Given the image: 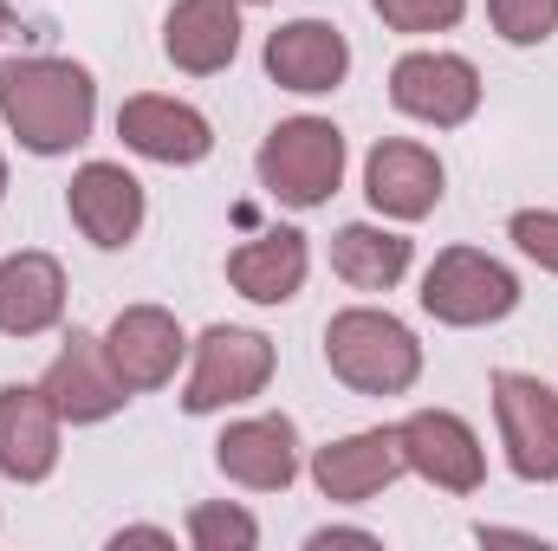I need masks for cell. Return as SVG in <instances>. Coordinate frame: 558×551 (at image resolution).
Returning a JSON list of instances; mask_svg holds the SVG:
<instances>
[{"instance_id":"cell-17","label":"cell","mask_w":558,"mask_h":551,"mask_svg":"<svg viewBox=\"0 0 558 551\" xmlns=\"http://www.w3.org/2000/svg\"><path fill=\"white\" fill-rule=\"evenodd\" d=\"M267 72H274L279 91H299V98H318V91H338L344 72H351V46L331 20H286L274 39H267Z\"/></svg>"},{"instance_id":"cell-5","label":"cell","mask_w":558,"mask_h":551,"mask_svg":"<svg viewBox=\"0 0 558 551\" xmlns=\"http://www.w3.org/2000/svg\"><path fill=\"white\" fill-rule=\"evenodd\" d=\"M274 383V344L247 325H208L195 338V370L182 383V409L215 415L234 403H254Z\"/></svg>"},{"instance_id":"cell-2","label":"cell","mask_w":558,"mask_h":551,"mask_svg":"<svg viewBox=\"0 0 558 551\" xmlns=\"http://www.w3.org/2000/svg\"><path fill=\"white\" fill-rule=\"evenodd\" d=\"M325 364L357 396H403L422 377V344L403 318L377 305H351L325 325Z\"/></svg>"},{"instance_id":"cell-7","label":"cell","mask_w":558,"mask_h":551,"mask_svg":"<svg viewBox=\"0 0 558 551\" xmlns=\"http://www.w3.org/2000/svg\"><path fill=\"white\" fill-rule=\"evenodd\" d=\"M390 105L416 124L454 131L481 111V72L461 52H403L390 65Z\"/></svg>"},{"instance_id":"cell-22","label":"cell","mask_w":558,"mask_h":551,"mask_svg":"<svg viewBox=\"0 0 558 551\" xmlns=\"http://www.w3.org/2000/svg\"><path fill=\"white\" fill-rule=\"evenodd\" d=\"M189 546L195 551H254L260 546V519L247 513V506H234V500H202V506H189Z\"/></svg>"},{"instance_id":"cell-25","label":"cell","mask_w":558,"mask_h":551,"mask_svg":"<svg viewBox=\"0 0 558 551\" xmlns=\"http://www.w3.org/2000/svg\"><path fill=\"white\" fill-rule=\"evenodd\" d=\"M507 234H513V247L526 260H539L546 273H558V208H520L507 221Z\"/></svg>"},{"instance_id":"cell-12","label":"cell","mask_w":558,"mask_h":551,"mask_svg":"<svg viewBox=\"0 0 558 551\" xmlns=\"http://www.w3.org/2000/svg\"><path fill=\"white\" fill-rule=\"evenodd\" d=\"M215 467L247 493H286L299 480V428L286 415H247V421L221 428Z\"/></svg>"},{"instance_id":"cell-30","label":"cell","mask_w":558,"mask_h":551,"mask_svg":"<svg viewBox=\"0 0 558 551\" xmlns=\"http://www.w3.org/2000/svg\"><path fill=\"white\" fill-rule=\"evenodd\" d=\"M241 7H267V0H241Z\"/></svg>"},{"instance_id":"cell-23","label":"cell","mask_w":558,"mask_h":551,"mask_svg":"<svg viewBox=\"0 0 558 551\" xmlns=\"http://www.w3.org/2000/svg\"><path fill=\"white\" fill-rule=\"evenodd\" d=\"M487 20L507 46H546L558 33V0H487Z\"/></svg>"},{"instance_id":"cell-10","label":"cell","mask_w":558,"mask_h":551,"mask_svg":"<svg viewBox=\"0 0 558 551\" xmlns=\"http://www.w3.org/2000/svg\"><path fill=\"white\" fill-rule=\"evenodd\" d=\"M403 474H410V461H403V434L397 428H357V434L325 441L312 454V480L338 506H364V500H377Z\"/></svg>"},{"instance_id":"cell-9","label":"cell","mask_w":558,"mask_h":551,"mask_svg":"<svg viewBox=\"0 0 558 551\" xmlns=\"http://www.w3.org/2000/svg\"><path fill=\"white\" fill-rule=\"evenodd\" d=\"M397 434H403L410 474H422L428 487H441V493H474V487L487 480V448H481V434H474L454 409H416L410 421H397Z\"/></svg>"},{"instance_id":"cell-8","label":"cell","mask_w":558,"mask_h":551,"mask_svg":"<svg viewBox=\"0 0 558 551\" xmlns=\"http://www.w3.org/2000/svg\"><path fill=\"white\" fill-rule=\"evenodd\" d=\"M39 390H46V403L59 409V421H72V428L111 421V415L131 403V383L118 377L105 338H92V331H72V338H65V351L46 364Z\"/></svg>"},{"instance_id":"cell-15","label":"cell","mask_w":558,"mask_h":551,"mask_svg":"<svg viewBox=\"0 0 558 551\" xmlns=\"http://www.w3.org/2000/svg\"><path fill=\"white\" fill-rule=\"evenodd\" d=\"M162 52L189 78H215L241 52V0H175L162 20Z\"/></svg>"},{"instance_id":"cell-16","label":"cell","mask_w":558,"mask_h":551,"mask_svg":"<svg viewBox=\"0 0 558 551\" xmlns=\"http://www.w3.org/2000/svg\"><path fill=\"white\" fill-rule=\"evenodd\" d=\"M105 351H111L118 377H124L131 396H137V390H162V383L175 377L189 338H182V325H175L162 305H124V311L111 318V331H105Z\"/></svg>"},{"instance_id":"cell-24","label":"cell","mask_w":558,"mask_h":551,"mask_svg":"<svg viewBox=\"0 0 558 551\" xmlns=\"http://www.w3.org/2000/svg\"><path fill=\"white\" fill-rule=\"evenodd\" d=\"M371 7L390 33H448L468 13V0H371Z\"/></svg>"},{"instance_id":"cell-29","label":"cell","mask_w":558,"mask_h":551,"mask_svg":"<svg viewBox=\"0 0 558 551\" xmlns=\"http://www.w3.org/2000/svg\"><path fill=\"white\" fill-rule=\"evenodd\" d=\"M0 195H7V156H0Z\"/></svg>"},{"instance_id":"cell-1","label":"cell","mask_w":558,"mask_h":551,"mask_svg":"<svg viewBox=\"0 0 558 551\" xmlns=\"http://www.w3.org/2000/svg\"><path fill=\"white\" fill-rule=\"evenodd\" d=\"M98 118V85L72 59H7L0 65V124L33 156H65L92 137Z\"/></svg>"},{"instance_id":"cell-20","label":"cell","mask_w":558,"mask_h":551,"mask_svg":"<svg viewBox=\"0 0 558 551\" xmlns=\"http://www.w3.org/2000/svg\"><path fill=\"white\" fill-rule=\"evenodd\" d=\"M305 267H312V254H305V234H292V228H274V234H260V241H241V247L228 254L234 292L254 298V305H286V298L305 285Z\"/></svg>"},{"instance_id":"cell-14","label":"cell","mask_w":558,"mask_h":551,"mask_svg":"<svg viewBox=\"0 0 558 551\" xmlns=\"http://www.w3.org/2000/svg\"><path fill=\"white\" fill-rule=\"evenodd\" d=\"M118 137H124V149H137V156H149V162H169V169H189V162H202V156L215 149V131H208V118H202L195 105L156 98V91L124 98Z\"/></svg>"},{"instance_id":"cell-28","label":"cell","mask_w":558,"mask_h":551,"mask_svg":"<svg viewBox=\"0 0 558 551\" xmlns=\"http://www.w3.org/2000/svg\"><path fill=\"white\" fill-rule=\"evenodd\" d=\"M13 33H20V13H13V7L0 0V52H7V39H13Z\"/></svg>"},{"instance_id":"cell-4","label":"cell","mask_w":558,"mask_h":551,"mask_svg":"<svg viewBox=\"0 0 558 551\" xmlns=\"http://www.w3.org/2000/svg\"><path fill=\"white\" fill-rule=\"evenodd\" d=\"M513 305H520L513 267H500V260L481 254V247H448V254H435V267L422 273V311H428L435 325L474 331V325H500Z\"/></svg>"},{"instance_id":"cell-21","label":"cell","mask_w":558,"mask_h":551,"mask_svg":"<svg viewBox=\"0 0 558 551\" xmlns=\"http://www.w3.org/2000/svg\"><path fill=\"white\" fill-rule=\"evenodd\" d=\"M331 273L357 292H390L397 279L410 273V241L397 228H371V221H351L331 234Z\"/></svg>"},{"instance_id":"cell-13","label":"cell","mask_w":558,"mask_h":551,"mask_svg":"<svg viewBox=\"0 0 558 551\" xmlns=\"http://www.w3.org/2000/svg\"><path fill=\"white\" fill-rule=\"evenodd\" d=\"M441 156L435 149H422L410 137H384L371 149V162H364V195H371V208L377 215H390V221H422V215H435V201H441Z\"/></svg>"},{"instance_id":"cell-3","label":"cell","mask_w":558,"mask_h":551,"mask_svg":"<svg viewBox=\"0 0 558 551\" xmlns=\"http://www.w3.org/2000/svg\"><path fill=\"white\" fill-rule=\"evenodd\" d=\"M260 182L286 208H325L344 182V131L331 118H286L260 143Z\"/></svg>"},{"instance_id":"cell-26","label":"cell","mask_w":558,"mask_h":551,"mask_svg":"<svg viewBox=\"0 0 558 551\" xmlns=\"http://www.w3.org/2000/svg\"><path fill=\"white\" fill-rule=\"evenodd\" d=\"M305 546H312V551H331V546H364V551H377V532H357V526H325V532H312Z\"/></svg>"},{"instance_id":"cell-6","label":"cell","mask_w":558,"mask_h":551,"mask_svg":"<svg viewBox=\"0 0 558 551\" xmlns=\"http://www.w3.org/2000/svg\"><path fill=\"white\" fill-rule=\"evenodd\" d=\"M494 421H500V448L507 467L533 487L558 480V396L526 377V370H500L494 377Z\"/></svg>"},{"instance_id":"cell-19","label":"cell","mask_w":558,"mask_h":551,"mask_svg":"<svg viewBox=\"0 0 558 551\" xmlns=\"http://www.w3.org/2000/svg\"><path fill=\"white\" fill-rule=\"evenodd\" d=\"M65 318V267L52 254L0 260V338H39Z\"/></svg>"},{"instance_id":"cell-18","label":"cell","mask_w":558,"mask_h":551,"mask_svg":"<svg viewBox=\"0 0 558 551\" xmlns=\"http://www.w3.org/2000/svg\"><path fill=\"white\" fill-rule=\"evenodd\" d=\"M59 467V409L46 403L39 383H7L0 390V474L33 487Z\"/></svg>"},{"instance_id":"cell-11","label":"cell","mask_w":558,"mask_h":551,"mask_svg":"<svg viewBox=\"0 0 558 551\" xmlns=\"http://www.w3.org/2000/svg\"><path fill=\"white\" fill-rule=\"evenodd\" d=\"M65 208H72V228L92 247L118 254V247L137 241V228H143V182L124 162H85L72 175V188H65Z\"/></svg>"},{"instance_id":"cell-27","label":"cell","mask_w":558,"mask_h":551,"mask_svg":"<svg viewBox=\"0 0 558 551\" xmlns=\"http://www.w3.org/2000/svg\"><path fill=\"white\" fill-rule=\"evenodd\" d=\"M111 546L124 551V546H175V532H162V526H124Z\"/></svg>"}]
</instances>
